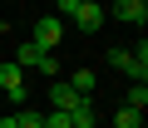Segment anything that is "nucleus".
<instances>
[{"label": "nucleus", "mask_w": 148, "mask_h": 128, "mask_svg": "<svg viewBox=\"0 0 148 128\" xmlns=\"http://www.w3.org/2000/svg\"><path fill=\"white\" fill-rule=\"evenodd\" d=\"M49 103H54L59 113H74V108H79L84 99H79V94H74V89H69L64 79H54V84H49Z\"/></svg>", "instance_id": "4"}, {"label": "nucleus", "mask_w": 148, "mask_h": 128, "mask_svg": "<svg viewBox=\"0 0 148 128\" xmlns=\"http://www.w3.org/2000/svg\"><path fill=\"white\" fill-rule=\"evenodd\" d=\"M0 89L10 94L15 108H25V69H20V64H0Z\"/></svg>", "instance_id": "2"}, {"label": "nucleus", "mask_w": 148, "mask_h": 128, "mask_svg": "<svg viewBox=\"0 0 148 128\" xmlns=\"http://www.w3.org/2000/svg\"><path fill=\"white\" fill-rule=\"evenodd\" d=\"M40 69H45L49 79H59V59H54V54H45V59H40Z\"/></svg>", "instance_id": "13"}, {"label": "nucleus", "mask_w": 148, "mask_h": 128, "mask_svg": "<svg viewBox=\"0 0 148 128\" xmlns=\"http://www.w3.org/2000/svg\"><path fill=\"white\" fill-rule=\"evenodd\" d=\"M0 128H20V123H15V113H10V118H0Z\"/></svg>", "instance_id": "15"}, {"label": "nucleus", "mask_w": 148, "mask_h": 128, "mask_svg": "<svg viewBox=\"0 0 148 128\" xmlns=\"http://www.w3.org/2000/svg\"><path fill=\"white\" fill-rule=\"evenodd\" d=\"M114 15L123 25H143L148 20V5H143V0H114Z\"/></svg>", "instance_id": "5"}, {"label": "nucleus", "mask_w": 148, "mask_h": 128, "mask_svg": "<svg viewBox=\"0 0 148 128\" xmlns=\"http://www.w3.org/2000/svg\"><path fill=\"white\" fill-rule=\"evenodd\" d=\"M40 59H45V49H40L35 39H20V49H15L10 64H20V69H40Z\"/></svg>", "instance_id": "7"}, {"label": "nucleus", "mask_w": 148, "mask_h": 128, "mask_svg": "<svg viewBox=\"0 0 148 128\" xmlns=\"http://www.w3.org/2000/svg\"><path fill=\"white\" fill-rule=\"evenodd\" d=\"M79 5H84V0H59V20H64V15H74Z\"/></svg>", "instance_id": "14"}, {"label": "nucleus", "mask_w": 148, "mask_h": 128, "mask_svg": "<svg viewBox=\"0 0 148 128\" xmlns=\"http://www.w3.org/2000/svg\"><path fill=\"white\" fill-rule=\"evenodd\" d=\"M123 108H138V113H143V108H148V84H133L128 99H123Z\"/></svg>", "instance_id": "9"}, {"label": "nucleus", "mask_w": 148, "mask_h": 128, "mask_svg": "<svg viewBox=\"0 0 148 128\" xmlns=\"http://www.w3.org/2000/svg\"><path fill=\"white\" fill-rule=\"evenodd\" d=\"M64 84H69L74 94H79V99H94V89H99V74H94V69H74Z\"/></svg>", "instance_id": "6"}, {"label": "nucleus", "mask_w": 148, "mask_h": 128, "mask_svg": "<svg viewBox=\"0 0 148 128\" xmlns=\"http://www.w3.org/2000/svg\"><path fill=\"white\" fill-rule=\"evenodd\" d=\"M45 128H69V113H59V108H54V113H45Z\"/></svg>", "instance_id": "12"}, {"label": "nucleus", "mask_w": 148, "mask_h": 128, "mask_svg": "<svg viewBox=\"0 0 148 128\" xmlns=\"http://www.w3.org/2000/svg\"><path fill=\"white\" fill-rule=\"evenodd\" d=\"M30 39H35V44H40L45 54H54V49H59V39H64V20H59V15H40V20H35V35H30Z\"/></svg>", "instance_id": "1"}, {"label": "nucleus", "mask_w": 148, "mask_h": 128, "mask_svg": "<svg viewBox=\"0 0 148 128\" xmlns=\"http://www.w3.org/2000/svg\"><path fill=\"white\" fill-rule=\"evenodd\" d=\"M15 123H20V128H45V113H35V108H20V113H15Z\"/></svg>", "instance_id": "11"}, {"label": "nucleus", "mask_w": 148, "mask_h": 128, "mask_svg": "<svg viewBox=\"0 0 148 128\" xmlns=\"http://www.w3.org/2000/svg\"><path fill=\"white\" fill-rule=\"evenodd\" d=\"M69 20H74V25H79L84 35H94V30L104 25V5H94V0H84V5H79V10H74Z\"/></svg>", "instance_id": "3"}, {"label": "nucleus", "mask_w": 148, "mask_h": 128, "mask_svg": "<svg viewBox=\"0 0 148 128\" xmlns=\"http://www.w3.org/2000/svg\"><path fill=\"white\" fill-rule=\"evenodd\" d=\"M114 128H143V113L138 108H119L114 113Z\"/></svg>", "instance_id": "10"}, {"label": "nucleus", "mask_w": 148, "mask_h": 128, "mask_svg": "<svg viewBox=\"0 0 148 128\" xmlns=\"http://www.w3.org/2000/svg\"><path fill=\"white\" fill-rule=\"evenodd\" d=\"M69 128H99V113H94V99H84L79 108L69 113Z\"/></svg>", "instance_id": "8"}]
</instances>
